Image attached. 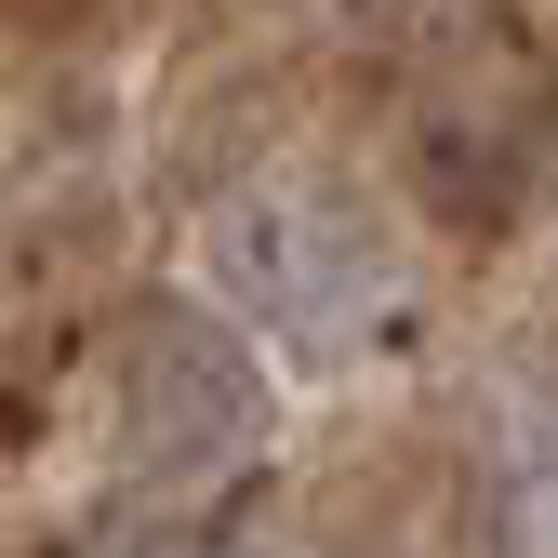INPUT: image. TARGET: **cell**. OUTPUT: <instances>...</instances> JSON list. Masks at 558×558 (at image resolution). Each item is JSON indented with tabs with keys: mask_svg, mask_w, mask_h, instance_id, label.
I'll use <instances>...</instances> for the list:
<instances>
[{
	"mask_svg": "<svg viewBox=\"0 0 558 558\" xmlns=\"http://www.w3.org/2000/svg\"><path fill=\"white\" fill-rule=\"evenodd\" d=\"M94 426H107V465L133 478V493H214V478L266 439V386H253V360H240L214 319L147 306V319L107 345Z\"/></svg>",
	"mask_w": 558,
	"mask_h": 558,
	"instance_id": "7a4b0ae2",
	"label": "cell"
},
{
	"mask_svg": "<svg viewBox=\"0 0 558 558\" xmlns=\"http://www.w3.org/2000/svg\"><path fill=\"white\" fill-rule=\"evenodd\" d=\"M199 266H214V293L253 332H279L293 360H345V345H373L386 306H399V240L345 186H319V173L240 186L227 214L199 227Z\"/></svg>",
	"mask_w": 558,
	"mask_h": 558,
	"instance_id": "6da1fadb",
	"label": "cell"
},
{
	"mask_svg": "<svg viewBox=\"0 0 558 558\" xmlns=\"http://www.w3.org/2000/svg\"><path fill=\"white\" fill-rule=\"evenodd\" d=\"M506 558H558V439L506 478Z\"/></svg>",
	"mask_w": 558,
	"mask_h": 558,
	"instance_id": "3957f363",
	"label": "cell"
}]
</instances>
